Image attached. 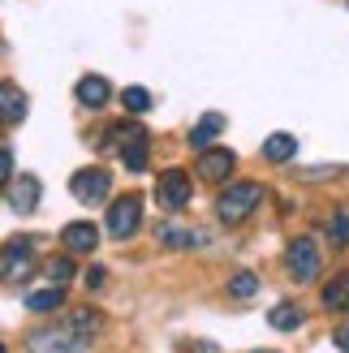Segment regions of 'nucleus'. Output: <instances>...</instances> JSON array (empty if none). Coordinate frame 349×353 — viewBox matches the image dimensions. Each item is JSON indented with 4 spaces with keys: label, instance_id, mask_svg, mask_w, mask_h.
Wrapping results in <instances>:
<instances>
[{
    "label": "nucleus",
    "instance_id": "obj_1",
    "mask_svg": "<svg viewBox=\"0 0 349 353\" xmlns=\"http://www.w3.org/2000/svg\"><path fill=\"white\" fill-rule=\"evenodd\" d=\"M95 336H99V314L95 310H74L61 323L30 332L26 349L30 353H86V345H91Z\"/></svg>",
    "mask_w": 349,
    "mask_h": 353
},
{
    "label": "nucleus",
    "instance_id": "obj_2",
    "mask_svg": "<svg viewBox=\"0 0 349 353\" xmlns=\"http://www.w3.org/2000/svg\"><path fill=\"white\" fill-rule=\"evenodd\" d=\"M147 147H151V134L138 125V121H130V125H117L103 134V151H117L121 164H126L130 172H143L147 168Z\"/></svg>",
    "mask_w": 349,
    "mask_h": 353
},
{
    "label": "nucleus",
    "instance_id": "obj_3",
    "mask_svg": "<svg viewBox=\"0 0 349 353\" xmlns=\"http://www.w3.org/2000/svg\"><path fill=\"white\" fill-rule=\"evenodd\" d=\"M34 237H13L0 245V285H22V280L39 268V254H34Z\"/></svg>",
    "mask_w": 349,
    "mask_h": 353
},
{
    "label": "nucleus",
    "instance_id": "obj_4",
    "mask_svg": "<svg viewBox=\"0 0 349 353\" xmlns=\"http://www.w3.org/2000/svg\"><path fill=\"white\" fill-rule=\"evenodd\" d=\"M259 203H263V185L259 181H229V190L216 199V216L224 224H241L246 216H255Z\"/></svg>",
    "mask_w": 349,
    "mask_h": 353
},
{
    "label": "nucleus",
    "instance_id": "obj_5",
    "mask_svg": "<svg viewBox=\"0 0 349 353\" xmlns=\"http://www.w3.org/2000/svg\"><path fill=\"white\" fill-rule=\"evenodd\" d=\"M69 190H74V199L82 207H99L112 194V176L103 172V168H78L74 181H69Z\"/></svg>",
    "mask_w": 349,
    "mask_h": 353
},
{
    "label": "nucleus",
    "instance_id": "obj_6",
    "mask_svg": "<svg viewBox=\"0 0 349 353\" xmlns=\"http://www.w3.org/2000/svg\"><path fill=\"white\" fill-rule=\"evenodd\" d=\"M138 224H143V199H138V194H126V199H117L108 207V237L126 241V237L138 233Z\"/></svg>",
    "mask_w": 349,
    "mask_h": 353
},
{
    "label": "nucleus",
    "instance_id": "obj_7",
    "mask_svg": "<svg viewBox=\"0 0 349 353\" xmlns=\"http://www.w3.org/2000/svg\"><path fill=\"white\" fill-rule=\"evenodd\" d=\"M190 176L181 172V168H168V172H160V181H155V203H160L164 211H181L186 203H190Z\"/></svg>",
    "mask_w": 349,
    "mask_h": 353
},
{
    "label": "nucleus",
    "instance_id": "obj_8",
    "mask_svg": "<svg viewBox=\"0 0 349 353\" xmlns=\"http://www.w3.org/2000/svg\"><path fill=\"white\" fill-rule=\"evenodd\" d=\"M285 268H289V276L298 280V285L315 280V276H319V250H315V241H310V237H298V241H293Z\"/></svg>",
    "mask_w": 349,
    "mask_h": 353
},
{
    "label": "nucleus",
    "instance_id": "obj_9",
    "mask_svg": "<svg viewBox=\"0 0 349 353\" xmlns=\"http://www.w3.org/2000/svg\"><path fill=\"white\" fill-rule=\"evenodd\" d=\"M233 164H237V155H233L229 147H207V151H199L195 172L203 176V181H229Z\"/></svg>",
    "mask_w": 349,
    "mask_h": 353
},
{
    "label": "nucleus",
    "instance_id": "obj_10",
    "mask_svg": "<svg viewBox=\"0 0 349 353\" xmlns=\"http://www.w3.org/2000/svg\"><path fill=\"white\" fill-rule=\"evenodd\" d=\"M61 241H65L69 254H91L95 245H99V228L91 220H74V224L61 228Z\"/></svg>",
    "mask_w": 349,
    "mask_h": 353
},
{
    "label": "nucleus",
    "instance_id": "obj_11",
    "mask_svg": "<svg viewBox=\"0 0 349 353\" xmlns=\"http://www.w3.org/2000/svg\"><path fill=\"white\" fill-rule=\"evenodd\" d=\"M39 181H34V176H13L9 181V207L17 211V216H30L34 207H39Z\"/></svg>",
    "mask_w": 349,
    "mask_h": 353
},
{
    "label": "nucleus",
    "instance_id": "obj_12",
    "mask_svg": "<svg viewBox=\"0 0 349 353\" xmlns=\"http://www.w3.org/2000/svg\"><path fill=\"white\" fill-rule=\"evenodd\" d=\"M22 117H26V95H22V86L0 82V125H22Z\"/></svg>",
    "mask_w": 349,
    "mask_h": 353
},
{
    "label": "nucleus",
    "instance_id": "obj_13",
    "mask_svg": "<svg viewBox=\"0 0 349 353\" xmlns=\"http://www.w3.org/2000/svg\"><path fill=\"white\" fill-rule=\"evenodd\" d=\"M108 95H112V86H108V78H99V74H86L78 82V103H82V108H103Z\"/></svg>",
    "mask_w": 349,
    "mask_h": 353
},
{
    "label": "nucleus",
    "instance_id": "obj_14",
    "mask_svg": "<svg viewBox=\"0 0 349 353\" xmlns=\"http://www.w3.org/2000/svg\"><path fill=\"white\" fill-rule=\"evenodd\" d=\"M224 130V112H203V121L195 130H190V147H199V151H207L212 147V138Z\"/></svg>",
    "mask_w": 349,
    "mask_h": 353
},
{
    "label": "nucleus",
    "instance_id": "obj_15",
    "mask_svg": "<svg viewBox=\"0 0 349 353\" xmlns=\"http://www.w3.org/2000/svg\"><path fill=\"white\" fill-rule=\"evenodd\" d=\"M61 306H65V289L61 285H48V289L26 293V310H34V314H48V310H61Z\"/></svg>",
    "mask_w": 349,
    "mask_h": 353
},
{
    "label": "nucleus",
    "instance_id": "obj_16",
    "mask_svg": "<svg viewBox=\"0 0 349 353\" xmlns=\"http://www.w3.org/2000/svg\"><path fill=\"white\" fill-rule=\"evenodd\" d=\"M207 237L199 228H160V245H172V250H190V245H203Z\"/></svg>",
    "mask_w": 349,
    "mask_h": 353
},
{
    "label": "nucleus",
    "instance_id": "obj_17",
    "mask_svg": "<svg viewBox=\"0 0 349 353\" xmlns=\"http://www.w3.org/2000/svg\"><path fill=\"white\" fill-rule=\"evenodd\" d=\"M293 151H298V143H293L289 134H272L268 143H263V160H272V164H285V160H293Z\"/></svg>",
    "mask_w": 349,
    "mask_h": 353
},
{
    "label": "nucleus",
    "instance_id": "obj_18",
    "mask_svg": "<svg viewBox=\"0 0 349 353\" xmlns=\"http://www.w3.org/2000/svg\"><path fill=\"white\" fill-rule=\"evenodd\" d=\"M302 319H306L302 306H293V302H281V306L272 310V327H276V332H298Z\"/></svg>",
    "mask_w": 349,
    "mask_h": 353
},
{
    "label": "nucleus",
    "instance_id": "obj_19",
    "mask_svg": "<svg viewBox=\"0 0 349 353\" xmlns=\"http://www.w3.org/2000/svg\"><path fill=\"white\" fill-rule=\"evenodd\" d=\"M323 310H349V276L328 280V289H323Z\"/></svg>",
    "mask_w": 349,
    "mask_h": 353
},
{
    "label": "nucleus",
    "instance_id": "obj_20",
    "mask_svg": "<svg viewBox=\"0 0 349 353\" xmlns=\"http://www.w3.org/2000/svg\"><path fill=\"white\" fill-rule=\"evenodd\" d=\"M229 293L246 302V297H255V293H259V276H255V272H237V276L229 280Z\"/></svg>",
    "mask_w": 349,
    "mask_h": 353
},
{
    "label": "nucleus",
    "instance_id": "obj_21",
    "mask_svg": "<svg viewBox=\"0 0 349 353\" xmlns=\"http://www.w3.org/2000/svg\"><path fill=\"white\" fill-rule=\"evenodd\" d=\"M121 103H126V108L138 117V112H147V108H151V95L143 91V86H126V91H121Z\"/></svg>",
    "mask_w": 349,
    "mask_h": 353
},
{
    "label": "nucleus",
    "instance_id": "obj_22",
    "mask_svg": "<svg viewBox=\"0 0 349 353\" xmlns=\"http://www.w3.org/2000/svg\"><path fill=\"white\" fill-rule=\"evenodd\" d=\"M43 272H48L52 285H69V280H74V263H69V259H52Z\"/></svg>",
    "mask_w": 349,
    "mask_h": 353
},
{
    "label": "nucleus",
    "instance_id": "obj_23",
    "mask_svg": "<svg viewBox=\"0 0 349 353\" xmlns=\"http://www.w3.org/2000/svg\"><path fill=\"white\" fill-rule=\"evenodd\" d=\"M328 237H332V245H349V211H345V216H332Z\"/></svg>",
    "mask_w": 349,
    "mask_h": 353
},
{
    "label": "nucleus",
    "instance_id": "obj_24",
    "mask_svg": "<svg viewBox=\"0 0 349 353\" xmlns=\"http://www.w3.org/2000/svg\"><path fill=\"white\" fill-rule=\"evenodd\" d=\"M9 181H13V151L0 147V190H5Z\"/></svg>",
    "mask_w": 349,
    "mask_h": 353
},
{
    "label": "nucleus",
    "instance_id": "obj_25",
    "mask_svg": "<svg viewBox=\"0 0 349 353\" xmlns=\"http://www.w3.org/2000/svg\"><path fill=\"white\" fill-rule=\"evenodd\" d=\"M332 345H337L341 353H349V319H345V323H341V327L332 332Z\"/></svg>",
    "mask_w": 349,
    "mask_h": 353
},
{
    "label": "nucleus",
    "instance_id": "obj_26",
    "mask_svg": "<svg viewBox=\"0 0 349 353\" xmlns=\"http://www.w3.org/2000/svg\"><path fill=\"white\" fill-rule=\"evenodd\" d=\"M103 276H108L103 268H91V272H86V289H103Z\"/></svg>",
    "mask_w": 349,
    "mask_h": 353
},
{
    "label": "nucleus",
    "instance_id": "obj_27",
    "mask_svg": "<svg viewBox=\"0 0 349 353\" xmlns=\"http://www.w3.org/2000/svg\"><path fill=\"white\" fill-rule=\"evenodd\" d=\"M0 353H5V345H0Z\"/></svg>",
    "mask_w": 349,
    "mask_h": 353
}]
</instances>
